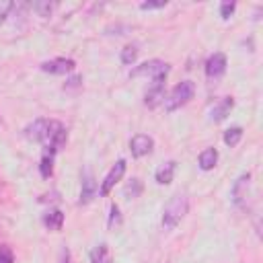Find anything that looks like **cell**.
<instances>
[{"mask_svg":"<svg viewBox=\"0 0 263 263\" xmlns=\"http://www.w3.org/2000/svg\"><path fill=\"white\" fill-rule=\"evenodd\" d=\"M187 210H189V199H187V195H181V193L173 195V197L168 199V203L164 205V210H162V220H160L162 230H166V232L175 230V228L179 226V222L185 218Z\"/></svg>","mask_w":263,"mask_h":263,"instance_id":"1","label":"cell"},{"mask_svg":"<svg viewBox=\"0 0 263 263\" xmlns=\"http://www.w3.org/2000/svg\"><path fill=\"white\" fill-rule=\"evenodd\" d=\"M195 95V84L191 80H183L179 84H175V88L164 97V111L173 113L177 109H181L183 105H187Z\"/></svg>","mask_w":263,"mask_h":263,"instance_id":"2","label":"cell"},{"mask_svg":"<svg viewBox=\"0 0 263 263\" xmlns=\"http://www.w3.org/2000/svg\"><path fill=\"white\" fill-rule=\"evenodd\" d=\"M66 138H68L66 127L55 119H47L45 134H43V140H41V146L45 148L43 152H51V154L60 152L64 148V144H66Z\"/></svg>","mask_w":263,"mask_h":263,"instance_id":"3","label":"cell"},{"mask_svg":"<svg viewBox=\"0 0 263 263\" xmlns=\"http://www.w3.org/2000/svg\"><path fill=\"white\" fill-rule=\"evenodd\" d=\"M168 64L162 62V60H148L140 66H136L132 70V76L138 78V76H148L150 80H166V74H168Z\"/></svg>","mask_w":263,"mask_h":263,"instance_id":"4","label":"cell"},{"mask_svg":"<svg viewBox=\"0 0 263 263\" xmlns=\"http://www.w3.org/2000/svg\"><path fill=\"white\" fill-rule=\"evenodd\" d=\"M125 160L123 158H119L111 168H109V173L105 175V179H103V183H101V187H99V195L101 197H107L109 193H111V189L121 181V177H123V173H125Z\"/></svg>","mask_w":263,"mask_h":263,"instance_id":"5","label":"cell"},{"mask_svg":"<svg viewBox=\"0 0 263 263\" xmlns=\"http://www.w3.org/2000/svg\"><path fill=\"white\" fill-rule=\"evenodd\" d=\"M226 66H228L226 55H224L222 51H214V53L208 58V62H205V78H208L210 82L220 80V78L226 74Z\"/></svg>","mask_w":263,"mask_h":263,"instance_id":"6","label":"cell"},{"mask_svg":"<svg viewBox=\"0 0 263 263\" xmlns=\"http://www.w3.org/2000/svg\"><path fill=\"white\" fill-rule=\"evenodd\" d=\"M76 68V62L70 60V58H53V60H47L41 64V70L47 72V74H70L72 70Z\"/></svg>","mask_w":263,"mask_h":263,"instance_id":"7","label":"cell"},{"mask_svg":"<svg viewBox=\"0 0 263 263\" xmlns=\"http://www.w3.org/2000/svg\"><path fill=\"white\" fill-rule=\"evenodd\" d=\"M154 148V140L148 136V134H136L132 140H129V150H132V156L134 158H142V156H148Z\"/></svg>","mask_w":263,"mask_h":263,"instance_id":"8","label":"cell"},{"mask_svg":"<svg viewBox=\"0 0 263 263\" xmlns=\"http://www.w3.org/2000/svg\"><path fill=\"white\" fill-rule=\"evenodd\" d=\"M249 183H251V173H242V175H240V177L234 181V185H232V189H230V197H232L234 205L242 208V205L247 203V191H249Z\"/></svg>","mask_w":263,"mask_h":263,"instance_id":"9","label":"cell"},{"mask_svg":"<svg viewBox=\"0 0 263 263\" xmlns=\"http://www.w3.org/2000/svg\"><path fill=\"white\" fill-rule=\"evenodd\" d=\"M162 101H164V80H152L144 95V105L148 109H156Z\"/></svg>","mask_w":263,"mask_h":263,"instance_id":"10","label":"cell"},{"mask_svg":"<svg viewBox=\"0 0 263 263\" xmlns=\"http://www.w3.org/2000/svg\"><path fill=\"white\" fill-rule=\"evenodd\" d=\"M95 195H97V183H95L92 173L86 168L82 173V187H80V199H78V203L80 205H86V203H90L95 199Z\"/></svg>","mask_w":263,"mask_h":263,"instance_id":"11","label":"cell"},{"mask_svg":"<svg viewBox=\"0 0 263 263\" xmlns=\"http://www.w3.org/2000/svg\"><path fill=\"white\" fill-rule=\"evenodd\" d=\"M175 171H177V162H175V160H166V162L160 164V166L156 168V173H154L156 183H158V185H168V183L173 181V177H175Z\"/></svg>","mask_w":263,"mask_h":263,"instance_id":"12","label":"cell"},{"mask_svg":"<svg viewBox=\"0 0 263 263\" xmlns=\"http://www.w3.org/2000/svg\"><path fill=\"white\" fill-rule=\"evenodd\" d=\"M232 107H234V99H232V97H224V99H220V101L214 105V109H212V119H214V121H222V119H226V115L232 111Z\"/></svg>","mask_w":263,"mask_h":263,"instance_id":"13","label":"cell"},{"mask_svg":"<svg viewBox=\"0 0 263 263\" xmlns=\"http://www.w3.org/2000/svg\"><path fill=\"white\" fill-rule=\"evenodd\" d=\"M90 263H113L111 259V249L107 242H101L97 245L92 251H90Z\"/></svg>","mask_w":263,"mask_h":263,"instance_id":"14","label":"cell"},{"mask_svg":"<svg viewBox=\"0 0 263 263\" xmlns=\"http://www.w3.org/2000/svg\"><path fill=\"white\" fill-rule=\"evenodd\" d=\"M197 162H199V168H201V171H212V168L216 166V162H218V150H216V148H205V150H201Z\"/></svg>","mask_w":263,"mask_h":263,"instance_id":"15","label":"cell"},{"mask_svg":"<svg viewBox=\"0 0 263 263\" xmlns=\"http://www.w3.org/2000/svg\"><path fill=\"white\" fill-rule=\"evenodd\" d=\"M64 224V214L60 210H49L43 214V226L49 230H60Z\"/></svg>","mask_w":263,"mask_h":263,"instance_id":"16","label":"cell"},{"mask_svg":"<svg viewBox=\"0 0 263 263\" xmlns=\"http://www.w3.org/2000/svg\"><path fill=\"white\" fill-rule=\"evenodd\" d=\"M53 158H55V154L43 152L41 162H39V173H41L43 179H49V177H51V173H53Z\"/></svg>","mask_w":263,"mask_h":263,"instance_id":"17","label":"cell"},{"mask_svg":"<svg viewBox=\"0 0 263 263\" xmlns=\"http://www.w3.org/2000/svg\"><path fill=\"white\" fill-rule=\"evenodd\" d=\"M240 138H242V127H238V125H234V127H228L226 132H224V144L226 146H236L238 142H240Z\"/></svg>","mask_w":263,"mask_h":263,"instance_id":"18","label":"cell"},{"mask_svg":"<svg viewBox=\"0 0 263 263\" xmlns=\"http://www.w3.org/2000/svg\"><path fill=\"white\" fill-rule=\"evenodd\" d=\"M138 58V45L136 43H127L123 49H121V64L125 66H132Z\"/></svg>","mask_w":263,"mask_h":263,"instance_id":"19","label":"cell"},{"mask_svg":"<svg viewBox=\"0 0 263 263\" xmlns=\"http://www.w3.org/2000/svg\"><path fill=\"white\" fill-rule=\"evenodd\" d=\"M142 181L138 179V177H134V179H129V183L123 187V193H125V197L127 199H134V197H138L140 193H142Z\"/></svg>","mask_w":263,"mask_h":263,"instance_id":"20","label":"cell"},{"mask_svg":"<svg viewBox=\"0 0 263 263\" xmlns=\"http://www.w3.org/2000/svg\"><path fill=\"white\" fill-rule=\"evenodd\" d=\"M31 8H33L39 16H49V14L53 12L55 4H53V2H47V0H41V2H33V4H31Z\"/></svg>","mask_w":263,"mask_h":263,"instance_id":"21","label":"cell"},{"mask_svg":"<svg viewBox=\"0 0 263 263\" xmlns=\"http://www.w3.org/2000/svg\"><path fill=\"white\" fill-rule=\"evenodd\" d=\"M0 263H14V253L8 245H0Z\"/></svg>","mask_w":263,"mask_h":263,"instance_id":"22","label":"cell"},{"mask_svg":"<svg viewBox=\"0 0 263 263\" xmlns=\"http://www.w3.org/2000/svg\"><path fill=\"white\" fill-rule=\"evenodd\" d=\"M236 10V2H222L220 4V16L222 18H230V14Z\"/></svg>","mask_w":263,"mask_h":263,"instance_id":"23","label":"cell"},{"mask_svg":"<svg viewBox=\"0 0 263 263\" xmlns=\"http://www.w3.org/2000/svg\"><path fill=\"white\" fill-rule=\"evenodd\" d=\"M119 222H121V216H119V208H117V203H113V205H111V216H109V228L117 226Z\"/></svg>","mask_w":263,"mask_h":263,"instance_id":"24","label":"cell"},{"mask_svg":"<svg viewBox=\"0 0 263 263\" xmlns=\"http://www.w3.org/2000/svg\"><path fill=\"white\" fill-rule=\"evenodd\" d=\"M166 6V0H158V2H142L140 8L142 10H154V8H164Z\"/></svg>","mask_w":263,"mask_h":263,"instance_id":"25","label":"cell"},{"mask_svg":"<svg viewBox=\"0 0 263 263\" xmlns=\"http://www.w3.org/2000/svg\"><path fill=\"white\" fill-rule=\"evenodd\" d=\"M12 8H14L12 2H0V23L6 21V16H8V12H10Z\"/></svg>","mask_w":263,"mask_h":263,"instance_id":"26","label":"cell"},{"mask_svg":"<svg viewBox=\"0 0 263 263\" xmlns=\"http://www.w3.org/2000/svg\"><path fill=\"white\" fill-rule=\"evenodd\" d=\"M82 84V76H78V74H74V76H70L68 80H66V84H64V88H76V86H80Z\"/></svg>","mask_w":263,"mask_h":263,"instance_id":"27","label":"cell"},{"mask_svg":"<svg viewBox=\"0 0 263 263\" xmlns=\"http://www.w3.org/2000/svg\"><path fill=\"white\" fill-rule=\"evenodd\" d=\"M58 263H72V257H70V251L64 247L62 251H60V259H58Z\"/></svg>","mask_w":263,"mask_h":263,"instance_id":"28","label":"cell"}]
</instances>
